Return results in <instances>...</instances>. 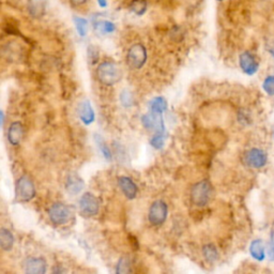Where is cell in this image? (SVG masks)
<instances>
[{
    "label": "cell",
    "instance_id": "obj_20",
    "mask_svg": "<svg viewBox=\"0 0 274 274\" xmlns=\"http://www.w3.org/2000/svg\"><path fill=\"white\" fill-rule=\"evenodd\" d=\"M74 25L75 28H76V31L78 32V34L80 37H85L87 36V31H88V23L83 17L79 16H74Z\"/></svg>",
    "mask_w": 274,
    "mask_h": 274
},
{
    "label": "cell",
    "instance_id": "obj_30",
    "mask_svg": "<svg viewBox=\"0 0 274 274\" xmlns=\"http://www.w3.org/2000/svg\"><path fill=\"white\" fill-rule=\"evenodd\" d=\"M98 3L101 8H106L107 7V0H98Z\"/></svg>",
    "mask_w": 274,
    "mask_h": 274
},
{
    "label": "cell",
    "instance_id": "obj_1",
    "mask_svg": "<svg viewBox=\"0 0 274 274\" xmlns=\"http://www.w3.org/2000/svg\"><path fill=\"white\" fill-rule=\"evenodd\" d=\"M121 69L114 61H104L97 69V77L105 86H113L121 79Z\"/></svg>",
    "mask_w": 274,
    "mask_h": 274
},
{
    "label": "cell",
    "instance_id": "obj_2",
    "mask_svg": "<svg viewBox=\"0 0 274 274\" xmlns=\"http://www.w3.org/2000/svg\"><path fill=\"white\" fill-rule=\"evenodd\" d=\"M213 195V188L208 180H201L193 185L191 190V199L194 205L203 207L210 201Z\"/></svg>",
    "mask_w": 274,
    "mask_h": 274
},
{
    "label": "cell",
    "instance_id": "obj_8",
    "mask_svg": "<svg viewBox=\"0 0 274 274\" xmlns=\"http://www.w3.org/2000/svg\"><path fill=\"white\" fill-rule=\"evenodd\" d=\"M268 160L267 153L264 150L253 148L249 150L248 152L244 154V162L246 164L252 168H261L266 165Z\"/></svg>",
    "mask_w": 274,
    "mask_h": 274
},
{
    "label": "cell",
    "instance_id": "obj_27",
    "mask_svg": "<svg viewBox=\"0 0 274 274\" xmlns=\"http://www.w3.org/2000/svg\"><path fill=\"white\" fill-rule=\"evenodd\" d=\"M88 58L91 63H96L99 59V51L95 46H90L88 49Z\"/></svg>",
    "mask_w": 274,
    "mask_h": 274
},
{
    "label": "cell",
    "instance_id": "obj_15",
    "mask_svg": "<svg viewBox=\"0 0 274 274\" xmlns=\"http://www.w3.org/2000/svg\"><path fill=\"white\" fill-rule=\"evenodd\" d=\"M46 9V0H29L28 11L33 17L42 16Z\"/></svg>",
    "mask_w": 274,
    "mask_h": 274
},
{
    "label": "cell",
    "instance_id": "obj_25",
    "mask_svg": "<svg viewBox=\"0 0 274 274\" xmlns=\"http://www.w3.org/2000/svg\"><path fill=\"white\" fill-rule=\"evenodd\" d=\"M151 146L155 149H161L164 146V134H154L150 141Z\"/></svg>",
    "mask_w": 274,
    "mask_h": 274
},
{
    "label": "cell",
    "instance_id": "obj_6",
    "mask_svg": "<svg viewBox=\"0 0 274 274\" xmlns=\"http://www.w3.org/2000/svg\"><path fill=\"white\" fill-rule=\"evenodd\" d=\"M78 206L80 213L84 214L87 218H90L98 214L99 210H100V202H99V199L91 193H85L81 196Z\"/></svg>",
    "mask_w": 274,
    "mask_h": 274
},
{
    "label": "cell",
    "instance_id": "obj_26",
    "mask_svg": "<svg viewBox=\"0 0 274 274\" xmlns=\"http://www.w3.org/2000/svg\"><path fill=\"white\" fill-rule=\"evenodd\" d=\"M97 143H98V145H99V147H100L101 152L103 153V155H104L105 157H106L107 160L112 159V153H110V150H109V148L106 146V144L104 143L103 139L97 137Z\"/></svg>",
    "mask_w": 274,
    "mask_h": 274
},
{
    "label": "cell",
    "instance_id": "obj_11",
    "mask_svg": "<svg viewBox=\"0 0 274 274\" xmlns=\"http://www.w3.org/2000/svg\"><path fill=\"white\" fill-rule=\"evenodd\" d=\"M118 183L121 191L124 192V194L125 195L126 198L129 199H134L137 195V186L134 183L133 180L129 177L122 176L118 179Z\"/></svg>",
    "mask_w": 274,
    "mask_h": 274
},
{
    "label": "cell",
    "instance_id": "obj_18",
    "mask_svg": "<svg viewBox=\"0 0 274 274\" xmlns=\"http://www.w3.org/2000/svg\"><path fill=\"white\" fill-rule=\"evenodd\" d=\"M93 27H95L96 30L101 34H109V33H113L116 30V26L114 23L106 20L97 21Z\"/></svg>",
    "mask_w": 274,
    "mask_h": 274
},
{
    "label": "cell",
    "instance_id": "obj_9",
    "mask_svg": "<svg viewBox=\"0 0 274 274\" xmlns=\"http://www.w3.org/2000/svg\"><path fill=\"white\" fill-rule=\"evenodd\" d=\"M239 62H240V67L242 71L248 74V75H254L256 72L258 71L259 65L256 61L255 57L249 51H244L240 55L239 58Z\"/></svg>",
    "mask_w": 274,
    "mask_h": 274
},
{
    "label": "cell",
    "instance_id": "obj_4",
    "mask_svg": "<svg viewBox=\"0 0 274 274\" xmlns=\"http://www.w3.org/2000/svg\"><path fill=\"white\" fill-rule=\"evenodd\" d=\"M127 65L133 69H141L147 60V50L141 43L132 45L126 55Z\"/></svg>",
    "mask_w": 274,
    "mask_h": 274
},
{
    "label": "cell",
    "instance_id": "obj_22",
    "mask_svg": "<svg viewBox=\"0 0 274 274\" xmlns=\"http://www.w3.org/2000/svg\"><path fill=\"white\" fill-rule=\"evenodd\" d=\"M130 8L135 14L143 15L147 10V2L145 0H134Z\"/></svg>",
    "mask_w": 274,
    "mask_h": 274
},
{
    "label": "cell",
    "instance_id": "obj_19",
    "mask_svg": "<svg viewBox=\"0 0 274 274\" xmlns=\"http://www.w3.org/2000/svg\"><path fill=\"white\" fill-rule=\"evenodd\" d=\"M166 109H167V102L164 98L156 97L150 102V112L162 115Z\"/></svg>",
    "mask_w": 274,
    "mask_h": 274
},
{
    "label": "cell",
    "instance_id": "obj_7",
    "mask_svg": "<svg viewBox=\"0 0 274 274\" xmlns=\"http://www.w3.org/2000/svg\"><path fill=\"white\" fill-rule=\"evenodd\" d=\"M168 214V207L163 200H156L149 209V221L152 225H161L166 221Z\"/></svg>",
    "mask_w": 274,
    "mask_h": 274
},
{
    "label": "cell",
    "instance_id": "obj_12",
    "mask_svg": "<svg viewBox=\"0 0 274 274\" xmlns=\"http://www.w3.org/2000/svg\"><path fill=\"white\" fill-rule=\"evenodd\" d=\"M77 114H78V117L80 118V120L83 121L85 125H90L93 121H95L96 115H95V112H93L89 101H84L78 105Z\"/></svg>",
    "mask_w": 274,
    "mask_h": 274
},
{
    "label": "cell",
    "instance_id": "obj_16",
    "mask_svg": "<svg viewBox=\"0 0 274 274\" xmlns=\"http://www.w3.org/2000/svg\"><path fill=\"white\" fill-rule=\"evenodd\" d=\"M249 253L254 259L258 261L264 260L266 257V253H265V248H264V244H262V241L254 240L252 243H250Z\"/></svg>",
    "mask_w": 274,
    "mask_h": 274
},
{
    "label": "cell",
    "instance_id": "obj_23",
    "mask_svg": "<svg viewBox=\"0 0 274 274\" xmlns=\"http://www.w3.org/2000/svg\"><path fill=\"white\" fill-rule=\"evenodd\" d=\"M131 271V261L127 257H122L117 265V273H129Z\"/></svg>",
    "mask_w": 274,
    "mask_h": 274
},
{
    "label": "cell",
    "instance_id": "obj_24",
    "mask_svg": "<svg viewBox=\"0 0 274 274\" xmlns=\"http://www.w3.org/2000/svg\"><path fill=\"white\" fill-rule=\"evenodd\" d=\"M262 88L270 96H274V75L272 76H268L264 84H262Z\"/></svg>",
    "mask_w": 274,
    "mask_h": 274
},
{
    "label": "cell",
    "instance_id": "obj_17",
    "mask_svg": "<svg viewBox=\"0 0 274 274\" xmlns=\"http://www.w3.org/2000/svg\"><path fill=\"white\" fill-rule=\"evenodd\" d=\"M14 237L9 229L1 228L0 230V247L3 250H10L13 248Z\"/></svg>",
    "mask_w": 274,
    "mask_h": 274
},
{
    "label": "cell",
    "instance_id": "obj_14",
    "mask_svg": "<svg viewBox=\"0 0 274 274\" xmlns=\"http://www.w3.org/2000/svg\"><path fill=\"white\" fill-rule=\"evenodd\" d=\"M67 191L70 194L76 195L84 189V181L76 174H70L67 180Z\"/></svg>",
    "mask_w": 274,
    "mask_h": 274
},
{
    "label": "cell",
    "instance_id": "obj_5",
    "mask_svg": "<svg viewBox=\"0 0 274 274\" xmlns=\"http://www.w3.org/2000/svg\"><path fill=\"white\" fill-rule=\"evenodd\" d=\"M71 210L61 202H56L49 210V217L50 221L56 225L67 224L71 219Z\"/></svg>",
    "mask_w": 274,
    "mask_h": 274
},
{
    "label": "cell",
    "instance_id": "obj_28",
    "mask_svg": "<svg viewBox=\"0 0 274 274\" xmlns=\"http://www.w3.org/2000/svg\"><path fill=\"white\" fill-rule=\"evenodd\" d=\"M121 102L125 106H130V105L133 103V98L127 91H124L121 95Z\"/></svg>",
    "mask_w": 274,
    "mask_h": 274
},
{
    "label": "cell",
    "instance_id": "obj_3",
    "mask_svg": "<svg viewBox=\"0 0 274 274\" xmlns=\"http://www.w3.org/2000/svg\"><path fill=\"white\" fill-rule=\"evenodd\" d=\"M36 195V188L32 180L27 177L23 176L16 181L15 185V197L20 201H30Z\"/></svg>",
    "mask_w": 274,
    "mask_h": 274
},
{
    "label": "cell",
    "instance_id": "obj_29",
    "mask_svg": "<svg viewBox=\"0 0 274 274\" xmlns=\"http://www.w3.org/2000/svg\"><path fill=\"white\" fill-rule=\"evenodd\" d=\"M87 1H88V0H71V2H72L73 4H75V5H83V4H85Z\"/></svg>",
    "mask_w": 274,
    "mask_h": 274
},
{
    "label": "cell",
    "instance_id": "obj_21",
    "mask_svg": "<svg viewBox=\"0 0 274 274\" xmlns=\"http://www.w3.org/2000/svg\"><path fill=\"white\" fill-rule=\"evenodd\" d=\"M202 254L205 256V258L209 261H214L219 257L218 250L214 246H212V244H207V246L203 247Z\"/></svg>",
    "mask_w": 274,
    "mask_h": 274
},
{
    "label": "cell",
    "instance_id": "obj_13",
    "mask_svg": "<svg viewBox=\"0 0 274 274\" xmlns=\"http://www.w3.org/2000/svg\"><path fill=\"white\" fill-rule=\"evenodd\" d=\"M24 136V126L21 122H13L8 131V141L12 146H17Z\"/></svg>",
    "mask_w": 274,
    "mask_h": 274
},
{
    "label": "cell",
    "instance_id": "obj_10",
    "mask_svg": "<svg viewBox=\"0 0 274 274\" xmlns=\"http://www.w3.org/2000/svg\"><path fill=\"white\" fill-rule=\"evenodd\" d=\"M46 261L41 257L29 258L25 264V272L29 274H42L46 272Z\"/></svg>",
    "mask_w": 274,
    "mask_h": 274
}]
</instances>
